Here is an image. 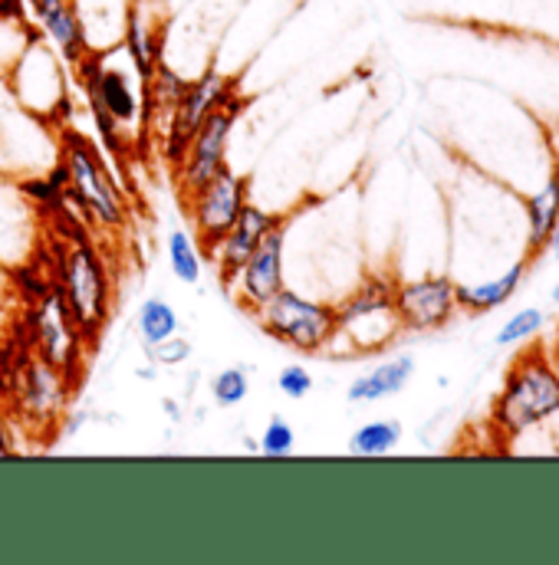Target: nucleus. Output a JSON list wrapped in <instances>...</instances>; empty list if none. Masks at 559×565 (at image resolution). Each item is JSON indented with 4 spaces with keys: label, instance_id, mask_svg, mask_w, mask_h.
<instances>
[{
    "label": "nucleus",
    "instance_id": "72a5a7b5",
    "mask_svg": "<svg viewBox=\"0 0 559 565\" xmlns=\"http://www.w3.org/2000/svg\"><path fill=\"white\" fill-rule=\"evenodd\" d=\"M7 454H13V447H10V434H7V424L0 422V457H7Z\"/></svg>",
    "mask_w": 559,
    "mask_h": 565
},
{
    "label": "nucleus",
    "instance_id": "c9c22d12",
    "mask_svg": "<svg viewBox=\"0 0 559 565\" xmlns=\"http://www.w3.org/2000/svg\"><path fill=\"white\" fill-rule=\"evenodd\" d=\"M553 302H559V282L553 286Z\"/></svg>",
    "mask_w": 559,
    "mask_h": 565
},
{
    "label": "nucleus",
    "instance_id": "4468645a",
    "mask_svg": "<svg viewBox=\"0 0 559 565\" xmlns=\"http://www.w3.org/2000/svg\"><path fill=\"white\" fill-rule=\"evenodd\" d=\"M286 231L289 224L280 217L277 224L257 241V247L251 250V257L244 260V267L238 270V277L231 282L238 302L247 312H257L271 296H277L283 282V257H286Z\"/></svg>",
    "mask_w": 559,
    "mask_h": 565
},
{
    "label": "nucleus",
    "instance_id": "2f4dec72",
    "mask_svg": "<svg viewBox=\"0 0 559 565\" xmlns=\"http://www.w3.org/2000/svg\"><path fill=\"white\" fill-rule=\"evenodd\" d=\"M10 109H17V106H13V96H10V89H7V79H3V73H0V119H3Z\"/></svg>",
    "mask_w": 559,
    "mask_h": 565
},
{
    "label": "nucleus",
    "instance_id": "473e14b6",
    "mask_svg": "<svg viewBox=\"0 0 559 565\" xmlns=\"http://www.w3.org/2000/svg\"><path fill=\"white\" fill-rule=\"evenodd\" d=\"M547 355H550V365H553V372H557V379H559V329H557V335L547 342Z\"/></svg>",
    "mask_w": 559,
    "mask_h": 565
},
{
    "label": "nucleus",
    "instance_id": "7ed1b4c3",
    "mask_svg": "<svg viewBox=\"0 0 559 565\" xmlns=\"http://www.w3.org/2000/svg\"><path fill=\"white\" fill-rule=\"evenodd\" d=\"M402 332L405 329L395 309V280L366 277L336 302V335L329 339L323 355H376L386 352Z\"/></svg>",
    "mask_w": 559,
    "mask_h": 565
},
{
    "label": "nucleus",
    "instance_id": "f257e3e1",
    "mask_svg": "<svg viewBox=\"0 0 559 565\" xmlns=\"http://www.w3.org/2000/svg\"><path fill=\"white\" fill-rule=\"evenodd\" d=\"M89 116L99 129L103 141L109 145V151L123 154L126 145H136L145 126H141V83L139 70L133 66V60L126 56L123 46L103 50V53H86L80 60V66H73Z\"/></svg>",
    "mask_w": 559,
    "mask_h": 565
},
{
    "label": "nucleus",
    "instance_id": "a878e982",
    "mask_svg": "<svg viewBox=\"0 0 559 565\" xmlns=\"http://www.w3.org/2000/svg\"><path fill=\"white\" fill-rule=\"evenodd\" d=\"M544 326H547V312L537 309V306H524V309H517V312L497 329L494 345H500V349H520V345L540 339V335H544Z\"/></svg>",
    "mask_w": 559,
    "mask_h": 565
},
{
    "label": "nucleus",
    "instance_id": "dca6fc26",
    "mask_svg": "<svg viewBox=\"0 0 559 565\" xmlns=\"http://www.w3.org/2000/svg\"><path fill=\"white\" fill-rule=\"evenodd\" d=\"M277 221V214H271V211H264V207H257V204H251V201L241 207V214H238V221L231 224V231L208 250L211 260H214V270H218V277H221V286L231 289L238 270L244 267V260L251 257V250L257 247V241H261Z\"/></svg>",
    "mask_w": 559,
    "mask_h": 565
},
{
    "label": "nucleus",
    "instance_id": "0eeeda50",
    "mask_svg": "<svg viewBox=\"0 0 559 565\" xmlns=\"http://www.w3.org/2000/svg\"><path fill=\"white\" fill-rule=\"evenodd\" d=\"M254 316L267 335L306 355H323V349L336 335V302L313 299L286 286L277 296H271Z\"/></svg>",
    "mask_w": 559,
    "mask_h": 565
},
{
    "label": "nucleus",
    "instance_id": "1a4fd4ad",
    "mask_svg": "<svg viewBox=\"0 0 559 565\" xmlns=\"http://www.w3.org/2000/svg\"><path fill=\"white\" fill-rule=\"evenodd\" d=\"M238 109H241V103H238V96L234 99H228L224 106H218V109H211L208 113V119L201 122V129L194 132V139L188 145V151H184V158L178 161V191H181V198L188 201L201 184H208L228 161V141H231V132H234V122H238Z\"/></svg>",
    "mask_w": 559,
    "mask_h": 565
},
{
    "label": "nucleus",
    "instance_id": "7c9ffc66",
    "mask_svg": "<svg viewBox=\"0 0 559 565\" xmlns=\"http://www.w3.org/2000/svg\"><path fill=\"white\" fill-rule=\"evenodd\" d=\"M277 388L283 398H289V402H303L309 392H313V375H309V369L306 365H283L277 375Z\"/></svg>",
    "mask_w": 559,
    "mask_h": 565
},
{
    "label": "nucleus",
    "instance_id": "6ab92c4d",
    "mask_svg": "<svg viewBox=\"0 0 559 565\" xmlns=\"http://www.w3.org/2000/svg\"><path fill=\"white\" fill-rule=\"evenodd\" d=\"M33 204L17 184H0V267H20L33 254Z\"/></svg>",
    "mask_w": 559,
    "mask_h": 565
},
{
    "label": "nucleus",
    "instance_id": "39448f33",
    "mask_svg": "<svg viewBox=\"0 0 559 565\" xmlns=\"http://www.w3.org/2000/svg\"><path fill=\"white\" fill-rule=\"evenodd\" d=\"M60 296L80 326V335L86 342L99 339L106 319H109V302H113V282L106 274L103 257L96 254L93 244L76 237L73 244L63 247L60 257Z\"/></svg>",
    "mask_w": 559,
    "mask_h": 565
},
{
    "label": "nucleus",
    "instance_id": "c756f323",
    "mask_svg": "<svg viewBox=\"0 0 559 565\" xmlns=\"http://www.w3.org/2000/svg\"><path fill=\"white\" fill-rule=\"evenodd\" d=\"M191 352H194L191 342L181 339L178 332H175L171 339H165V342L145 349V355L151 359V365H161V369H178V365H184V362L191 359Z\"/></svg>",
    "mask_w": 559,
    "mask_h": 565
},
{
    "label": "nucleus",
    "instance_id": "c85d7f7f",
    "mask_svg": "<svg viewBox=\"0 0 559 565\" xmlns=\"http://www.w3.org/2000/svg\"><path fill=\"white\" fill-rule=\"evenodd\" d=\"M293 447H296V430H293V424L286 422V418H280L274 415L267 427H264V434H261V440H257V450L264 454V457H286V454H293Z\"/></svg>",
    "mask_w": 559,
    "mask_h": 565
},
{
    "label": "nucleus",
    "instance_id": "6e6552de",
    "mask_svg": "<svg viewBox=\"0 0 559 565\" xmlns=\"http://www.w3.org/2000/svg\"><path fill=\"white\" fill-rule=\"evenodd\" d=\"M234 79L224 76L221 70H204L201 76L188 79L178 106L171 109V119H168V129L161 136V154L178 168V161L184 158L188 145L194 139V132L201 129V122L208 119L211 109L224 106L228 99H234Z\"/></svg>",
    "mask_w": 559,
    "mask_h": 565
},
{
    "label": "nucleus",
    "instance_id": "f704fd0d",
    "mask_svg": "<svg viewBox=\"0 0 559 565\" xmlns=\"http://www.w3.org/2000/svg\"><path fill=\"white\" fill-rule=\"evenodd\" d=\"M550 250H553V257H557V264H559V241L553 244V247H550Z\"/></svg>",
    "mask_w": 559,
    "mask_h": 565
},
{
    "label": "nucleus",
    "instance_id": "f03ea898",
    "mask_svg": "<svg viewBox=\"0 0 559 565\" xmlns=\"http://www.w3.org/2000/svg\"><path fill=\"white\" fill-rule=\"evenodd\" d=\"M559 418V379L547 355V342L534 339L520 345V355L504 375V385L491 405V424L500 437L514 440L534 427Z\"/></svg>",
    "mask_w": 559,
    "mask_h": 565
},
{
    "label": "nucleus",
    "instance_id": "393cba45",
    "mask_svg": "<svg viewBox=\"0 0 559 565\" xmlns=\"http://www.w3.org/2000/svg\"><path fill=\"white\" fill-rule=\"evenodd\" d=\"M402 440V424L389 422H366L359 424L349 437V450L356 457H382V454H392Z\"/></svg>",
    "mask_w": 559,
    "mask_h": 565
},
{
    "label": "nucleus",
    "instance_id": "bb28decb",
    "mask_svg": "<svg viewBox=\"0 0 559 565\" xmlns=\"http://www.w3.org/2000/svg\"><path fill=\"white\" fill-rule=\"evenodd\" d=\"M168 264H171V274L181 282L194 286L201 282V254H198V241L188 234V231H171L168 234Z\"/></svg>",
    "mask_w": 559,
    "mask_h": 565
},
{
    "label": "nucleus",
    "instance_id": "e433bc0d",
    "mask_svg": "<svg viewBox=\"0 0 559 565\" xmlns=\"http://www.w3.org/2000/svg\"><path fill=\"white\" fill-rule=\"evenodd\" d=\"M557 241H559V227H557V237H553V244H557ZM553 244H550V247H553Z\"/></svg>",
    "mask_w": 559,
    "mask_h": 565
},
{
    "label": "nucleus",
    "instance_id": "4c0bfd02",
    "mask_svg": "<svg viewBox=\"0 0 559 565\" xmlns=\"http://www.w3.org/2000/svg\"><path fill=\"white\" fill-rule=\"evenodd\" d=\"M0 277H3V267H0Z\"/></svg>",
    "mask_w": 559,
    "mask_h": 565
},
{
    "label": "nucleus",
    "instance_id": "f3484780",
    "mask_svg": "<svg viewBox=\"0 0 559 565\" xmlns=\"http://www.w3.org/2000/svg\"><path fill=\"white\" fill-rule=\"evenodd\" d=\"M27 7L33 13L40 36L56 50L63 66H80V60L89 53V43L83 33L76 0H27Z\"/></svg>",
    "mask_w": 559,
    "mask_h": 565
},
{
    "label": "nucleus",
    "instance_id": "2eb2a0df",
    "mask_svg": "<svg viewBox=\"0 0 559 565\" xmlns=\"http://www.w3.org/2000/svg\"><path fill=\"white\" fill-rule=\"evenodd\" d=\"M168 20H171V3L168 0H129L126 30H123V43L119 46L126 50V56L139 70L141 83L165 60Z\"/></svg>",
    "mask_w": 559,
    "mask_h": 565
},
{
    "label": "nucleus",
    "instance_id": "f8f14e48",
    "mask_svg": "<svg viewBox=\"0 0 559 565\" xmlns=\"http://www.w3.org/2000/svg\"><path fill=\"white\" fill-rule=\"evenodd\" d=\"M244 204H247V178L224 164L208 184H201L188 198V211H191L198 244L204 250H211L231 231V224L238 221Z\"/></svg>",
    "mask_w": 559,
    "mask_h": 565
},
{
    "label": "nucleus",
    "instance_id": "9b49d317",
    "mask_svg": "<svg viewBox=\"0 0 559 565\" xmlns=\"http://www.w3.org/2000/svg\"><path fill=\"white\" fill-rule=\"evenodd\" d=\"M46 126L50 122H40L20 109H10L0 119V174L20 181L30 174H43L60 161V145Z\"/></svg>",
    "mask_w": 559,
    "mask_h": 565
},
{
    "label": "nucleus",
    "instance_id": "5701e85b",
    "mask_svg": "<svg viewBox=\"0 0 559 565\" xmlns=\"http://www.w3.org/2000/svg\"><path fill=\"white\" fill-rule=\"evenodd\" d=\"M76 10H80L83 33L93 53H103L123 43L129 0H76Z\"/></svg>",
    "mask_w": 559,
    "mask_h": 565
},
{
    "label": "nucleus",
    "instance_id": "aec40b11",
    "mask_svg": "<svg viewBox=\"0 0 559 565\" xmlns=\"http://www.w3.org/2000/svg\"><path fill=\"white\" fill-rule=\"evenodd\" d=\"M530 267H534V260L524 254L507 270H500L494 277H484V280L474 282H457V306H461V312L484 316V312H494V309L507 306L517 296V289L524 286Z\"/></svg>",
    "mask_w": 559,
    "mask_h": 565
},
{
    "label": "nucleus",
    "instance_id": "a211bd4d",
    "mask_svg": "<svg viewBox=\"0 0 559 565\" xmlns=\"http://www.w3.org/2000/svg\"><path fill=\"white\" fill-rule=\"evenodd\" d=\"M20 408L30 422L50 424L63 408H66V388H70V375L46 365V362H33L23 369L20 382Z\"/></svg>",
    "mask_w": 559,
    "mask_h": 565
},
{
    "label": "nucleus",
    "instance_id": "4be33fe9",
    "mask_svg": "<svg viewBox=\"0 0 559 565\" xmlns=\"http://www.w3.org/2000/svg\"><path fill=\"white\" fill-rule=\"evenodd\" d=\"M415 375V359L412 355H395V359H386L382 365L369 369L366 375H359L356 382H349L346 388V398L352 405H372V402H386L399 392L409 388Z\"/></svg>",
    "mask_w": 559,
    "mask_h": 565
},
{
    "label": "nucleus",
    "instance_id": "cd10ccee",
    "mask_svg": "<svg viewBox=\"0 0 559 565\" xmlns=\"http://www.w3.org/2000/svg\"><path fill=\"white\" fill-rule=\"evenodd\" d=\"M247 395H251V372H247L244 365L221 369V372L211 379V398H214V405H221V408H238Z\"/></svg>",
    "mask_w": 559,
    "mask_h": 565
},
{
    "label": "nucleus",
    "instance_id": "b1692460",
    "mask_svg": "<svg viewBox=\"0 0 559 565\" xmlns=\"http://www.w3.org/2000/svg\"><path fill=\"white\" fill-rule=\"evenodd\" d=\"M178 329H181L178 312L171 309V302H165L158 296L145 299L139 306V312H136V339L141 342V349H151V345L171 339Z\"/></svg>",
    "mask_w": 559,
    "mask_h": 565
},
{
    "label": "nucleus",
    "instance_id": "20e7f679",
    "mask_svg": "<svg viewBox=\"0 0 559 565\" xmlns=\"http://www.w3.org/2000/svg\"><path fill=\"white\" fill-rule=\"evenodd\" d=\"M60 141V161L66 168L63 194L80 207L83 217L119 231L126 224V198L106 171V161L80 132H66Z\"/></svg>",
    "mask_w": 559,
    "mask_h": 565
},
{
    "label": "nucleus",
    "instance_id": "423d86ee",
    "mask_svg": "<svg viewBox=\"0 0 559 565\" xmlns=\"http://www.w3.org/2000/svg\"><path fill=\"white\" fill-rule=\"evenodd\" d=\"M3 79L13 96V106L40 122H53L70 109L63 60L40 33L23 46L13 66L3 73Z\"/></svg>",
    "mask_w": 559,
    "mask_h": 565
},
{
    "label": "nucleus",
    "instance_id": "412c9836",
    "mask_svg": "<svg viewBox=\"0 0 559 565\" xmlns=\"http://www.w3.org/2000/svg\"><path fill=\"white\" fill-rule=\"evenodd\" d=\"M527 211V257L537 264L544 250H550L559 227V174L553 171L540 191H534L524 201Z\"/></svg>",
    "mask_w": 559,
    "mask_h": 565
},
{
    "label": "nucleus",
    "instance_id": "9d476101",
    "mask_svg": "<svg viewBox=\"0 0 559 565\" xmlns=\"http://www.w3.org/2000/svg\"><path fill=\"white\" fill-rule=\"evenodd\" d=\"M30 326H33V345H36L40 362H46L73 379L83 362L86 339L80 335V326L73 322L60 289L40 292V299L30 312Z\"/></svg>",
    "mask_w": 559,
    "mask_h": 565
},
{
    "label": "nucleus",
    "instance_id": "ddd939ff",
    "mask_svg": "<svg viewBox=\"0 0 559 565\" xmlns=\"http://www.w3.org/2000/svg\"><path fill=\"white\" fill-rule=\"evenodd\" d=\"M395 309L402 329L409 332H437L451 326L461 312L457 280L447 274H424L415 280H395Z\"/></svg>",
    "mask_w": 559,
    "mask_h": 565
}]
</instances>
